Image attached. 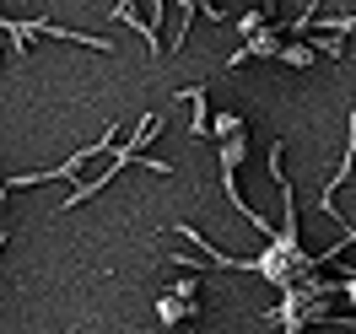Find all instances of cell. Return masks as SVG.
<instances>
[{
  "label": "cell",
  "mask_w": 356,
  "mask_h": 334,
  "mask_svg": "<svg viewBox=\"0 0 356 334\" xmlns=\"http://www.w3.org/2000/svg\"><path fill=\"white\" fill-rule=\"evenodd\" d=\"M195 17H200V6H195V0H178V27H173V54L184 44H189V22H195Z\"/></svg>",
  "instance_id": "cell-1"
},
{
  "label": "cell",
  "mask_w": 356,
  "mask_h": 334,
  "mask_svg": "<svg viewBox=\"0 0 356 334\" xmlns=\"http://www.w3.org/2000/svg\"><path fill=\"white\" fill-rule=\"evenodd\" d=\"M113 17H119V22H130L135 33L146 38V49H156V27H146V22H140V17H135V6H113Z\"/></svg>",
  "instance_id": "cell-2"
},
{
  "label": "cell",
  "mask_w": 356,
  "mask_h": 334,
  "mask_svg": "<svg viewBox=\"0 0 356 334\" xmlns=\"http://www.w3.org/2000/svg\"><path fill=\"white\" fill-rule=\"evenodd\" d=\"M211 130H216V135H238V130H243V119H238V113H216Z\"/></svg>",
  "instance_id": "cell-3"
},
{
  "label": "cell",
  "mask_w": 356,
  "mask_h": 334,
  "mask_svg": "<svg viewBox=\"0 0 356 334\" xmlns=\"http://www.w3.org/2000/svg\"><path fill=\"white\" fill-rule=\"evenodd\" d=\"M0 210H6V189H0Z\"/></svg>",
  "instance_id": "cell-4"
}]
</instances>
